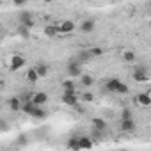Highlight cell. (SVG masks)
<instances>
[{
	"mask_svg": "<svg viewBox=\"0 0 151 151\" xmlns=\"http://www.w3.org/2000/svg\"><path fill=\"white\" fill-rule=\"evenodd\" d=\"M66 73H68V77H71V78H78L80 75H82V60L78 57L77 59H71L66 64Z\"/></svg>",
	"mask_w": 151,
	"mask_h": 151,
	"instance_id": "cell-2",
	"label": "cell"
},
{
	"mask_svg": "<svg viewBox=\"0 0 151 151\" xmlns=\"http://www.w3.org/2000/svg\"><path fill=\"white\" fill-rule=\"evenodd\" d=\"M13 4H14L16 7H25V6H27V0H13Z\"/></svg>",
	"mask_w": 151,
	"mask_h": 151,
	"instance_id": "cell-28",
	"label": "cell"
},
{
	"mask_svg": "<svg viewBox=\"0 0 151 151\" xmlns=\"http://www.w3.org/2000/svg\"><path fill=\"white\" fill-rule=\"evenodd\" d=\"M27 80H29L30 84H36V82L39 80V75H37V71H36L34 68L27 69Z\"/></svg>",
	"mask_w": 151,
	"mask_h": 151,
	"instance_id": "cell-19",
	"label": "cell"
},
{
	"mask_svg": "<svg viewBox=\"0 0 151 151\" xmlns=\"http://www.w3.org/2000/svg\"><path fill=\"white\" fill-rule=\"evenodd\" d=\"M75 29H77V25H75V22H71V20H64V22L57 23V30H59V34H62V36L75 32Z\"/></svg>",
	"mask_w": 151,
	"mask_h": 151,
	"instance_id": "cell-7",
	"label": "cell"
},
{
	"mask_svg": "<svg viewBox=\"0 0 151 151\" xmlns=\"http://www.w3.org/2000/svg\"><path fill=\"white\" fill-rule=\"evenodd\" d=\"M46 116H48V112H46L41 105H34V109H32V112H30V117H32V119L43 121V119H46Z\"/></svg>",
	"mask_w": 151,
	"mask_h": 151,
	"instance_id": "cell-11",
	"label": "cell"
},
{
	"mask_svg": "<svg viewBox=\"0 0 151 151\" xmlns=\"http://www.w3.org/2000/svg\"><path fill=\"white\" fill-rule=\"evenodd\" d=\"M123 60H124V62H135V60H137V55H135V52H132V50H128V52H123Z\"/></svg>",
	"mask_w": 151,
	"mask_h": 151,
	"instance_id": "cell-21",
	"label": "cell"
},
{
	"mask_svg": "<svg viewBox=\"0 0 151 151\" xmlns=\"http://www.w3.org/2000/svg\"><path fill=\"white\" fill-rule=\"evenodd\" d=\"M103 133H105V132H100V130L93 128V132H91V139H93V140H94V139L100 140V139H103Z\"/></svg>",
	"mask_w": 151,
	"mask_h": 151,
	"instance_id": "cell-25",
	"label": "cell"
},
{
	"mask_svg": "<svg viewBox=\"0 0 151 151\" xmlns=\"http://www.w3.org/2000/svg\"><path fill=\"white\" fill-rule=\"evenodd\" d=\"M0 84H2V75H0Z\"/></svg>",
	"mask_w": 151,
	"mask_h": 151,
	"instance_id": "cell-31",
	"label": "cell"
},
{
	"mask_svg": "<svg viewBox=\"0 0 151 151\" xmlns=\"http://www.w3.org/2000/svg\"><path fill=\"white\" fill-rule=\"evenodd\" d=\"M0 36H2V29H0Z\"/></svg>",
	"mask_w": 151,
	"mask_h": 151,
	"instance_id": "cell-33",
	"label": "cell"
},
{
	"mask_svg": "<svg viewBox=\"0 0 151 151\" xmlns=\"http://www.w3.org/2000/svg\"><path fill=\"white\" fill-rule=\"evenodd\" d=\"M18 36L23 37V39H30V29L20 23V25H18Z\"/></svg>",
	"mask_w": 151,
	"mask_h": 151,
	"instance_id": "cell-20",
	"label": "cell"
},
{
	"mask_svg": "<svg viewBox=\"0 0 151 151\" xmlns=\"http://www.w3.org/2000/svg\"><path fill=\"white\" fill-rule=\"evenodd\" d=\"M87 52H89L91 57H101V55H103V48H100V46H93V48L87 50Z\"/></svg>",
	"mask_w": 151,
	"mask_h": 151,
	"instance_id": "cell-24",
	"label": "cell"
},
{
	"mask_svg": "<svg viewBox=\"0 0 151 151\" xmlns=\"http://www.w3.org/2000/svg\"><path fill=\"white\" fill-rule=\"evenodd\" d=\"M93 128H96V130H100V132H107L109 124H107L105 119H101V117H94V119H93Z\"/></svg>",
	"mask_w": 151,
	"mask_h": 151,
	"instance_id": "cell-14",
	"label": "cell"
},
{
	"mask_svg": "<svg viewBox=\"0 0 151 151\" xmlns=\"http://www.w3.org/2000/svg\"><path fill=\"white\" fill-rule=\"evenodd\" d=\"M0 45H2V37H0Z\"/></svg>",
	"mask_w": 151,
	"mask_h": 151,
	"instance_id": "cell-32",
	"label": "cell"
},
{
	"mask_svg": "<svg viewBox=\"0 0 151 151\" xmlns=\"http://www.w3.org/2000/svg\"><path fill=\"white\" fill-rule=\"evenodd\" d=\"M133 80L139 82V84H146L149 80V73H147L146 66H135V69H133Z\"/></svg>",
	"mask_w": 151,
	"mask_h": 151,
	"instance_id": "cell-5",
	"label": "cell"
},
{
	"mask_svg": "<svg viewBox=\"0 0 151 151\" xmlns=\"http://www.w3.org/2000/svg\"><path fill=\"white\" fill-rule=\"evenodd\" d=\"M126 117H133L130 109H123V110H121V119H126Z\"/></svg>",
	"mask_w": 151,
	"mask_h": 151,
	"instance_id": "cell-27",
	"label": "cell"
},
{
	"mask_svg": "<svg viewBox=\"0 0 151 151\" xmlns=\"http://www.w3.org/2000/svg\"><path fill=\"white\" fill-rule=\"evenodd\" d=\"M94 146V140L91 139V137H78V147L82 149H89V147H93Z\"/></svg>",
	"mask_w": 151,
	"mask_h": 151,
	"instance_id": "cell-15",
	"label": "cell"
},
{
	"mask_svg": "<svg viewBox=\"0 0 151 151\" xmlns=\"http://www.w3.org/2000/svg\"><path fill=\"white\" fill-rule=\"evenodd\" d=\"M7 107H9L11 112H20V109H22V100H20V96H13V98H9Z\"/></svg>",
	"mask_w": 151,
	"mask_h": 151,
	"instance_id": "cell-13",
	"label": "cell"
},
{
	"mask_svg": "<svg viewBox=\"0 0 151 151\" xmlns=\"http://www.w3.org/2000/svg\"><path fill=\"white\" fill-rule=\"evenodd\" d=\"M30 100H32L34 105H41V107H43V105L48 101V94L43 93V91H37V93H32V98H30Z\"/></svg>",
	"mask_w": 151,
	"mask_h": 151,
	"instance_id": "cell-12",
	"label": "cell"
},
{
	"mask_svg": "<svg viewBox=\"0 0 151 151\" xmlns=\"http://www.w3.org/2000/svg\"><path fill=\"white\" fill-rule=\"evenodd\" d=\"M80 100H84V101H87V103H93V101H94V94H93L91 91H84V93L80 94Z\"/></svg>",
	"mask_w": 151,
	"mask_h": 151,
	"instance_id": "cell-22",
	"label": "cell"
},
{
	"mask_svg": "<svg viewBox=\"0 0 151 151\" xmlns=\"http://www.w3.org/2000/svg\"><path fill=\"white\" fill-rule=\"evenodd\" d=\"M94 29H96L94 18H86V20L80 23V30H82L84 34H91V32H94Z\"/></svg>",
	"mask_w": 151,
	"mask_h": 151,
	"instance_id": "cell-10",
	"label": "cell"
},
{
	"mask_svg": "<svg viewBox=\"0 0 151 151\" xmlns=\"http://www.w3.org/2000/svg\"><path fill=\"white\" fill-rule=\"evenodd\" d=\"M60 101L68 107H75L78 103V94H77V89H62V96H60Z\"/></svg>",
	"mask_w": 151,
	"mask_h": 151,
	"instance_id": "cell-3",
	"label": "cell"
},
{
	"mask_svg": "<svg viewBox=\"0 0 151 151\" xmlns=\"http://www.w3.org/2000/svg\"><path fill=\"white\" fill-rule=\"evenodd\" d=\"M43 2H46V4H52V2H53V0H43Z\"/></svg>",
	"mask_w": 151,
	"mask_h": 151,
	"instance_id": "cell-30",
	"label": "cell"
},
{
	"mask_svg": "<svg viewBox=\"0 0 151 151\" xmlns=\"http://www.w3.org/2000/svg\"><path fill=\"white\" fill-rule=\"evenodd\" d=\"M62 89H77L73 80H62Z\"/></svg>",
	"mask_w": 151,
	"mask_h": 151,
	"instance_id": "cell-26",
	"label": "cell"
},
{
	"mask_svg": "<svg viewBox=\"0 0 151 151\" xmlns=\"http://www.w3.org/2000/svg\"><path fill=\"white\" fill-rule=\"evenodd\" d=\"M105 89L109 93H114V94H128V86L124 82H121L119 78H107L105 80Z\"/></svg>",
	"mask_w": 151,
	"mask_h": 151,
	"instance_id": "cell-1",
	"label": "cell"
},
{
	"mask_svg": "<svg viewBox=\"0 0 151 151\" xmlns=\"http://www.w3.org/2000/svg\"><path fill=\"white\" fill-rule=\"evenodd\" d=\"M25 64H27V59H25L23 55H20V53H14V55H11V59H9V69H11V71H18V69H22Z\"/></svg>",
	"mask_w": 151,
	"mask_h": 151,
	"instance_id": "cell-6",
	"label": "cell"
},
{
	"mask_svg": "<svg viewBox=\"0 0 151 151\" xmlns=\"http://www.w3.org/2000/svg\"><path fill=\"white\" fill-rule=\"evenodd\" d=\"M78 78H80V84H82L84 87H93V86H94V78L91 77V75H86V73H82Z\"/></svg>",
	"mask_w": 151,
	"mask_h": 151,
	"instance_id": "cell-16",
	"label": "cell"
},
{
	"mask_svg": "<svg viewBox=\"0 0 151 151\" xmlns=\"http://www.w3.org/2000/svg\"><path fill=\"white\" fill-rule=\"evenodd\" d=\"M133 101H135L137 105H140V107H149V105H151V94H149V91L139 93V94L133 98Z\"/></svg>",
	"mask_w": 151,
	"mask_h": 151,
	"instance_id": "cell-9",
	"label": "cell"
},
{
	"mask_svg": "<svg viewBox=\"0 0 151 151\" xmlns=\"http://www.w3.org/2000/svg\"><path fill=\"white\" fill-rule=\"evenodd\" d=\"M135 128H137V124H135L133 117L121 119V123H119V130H121L123 133H132V132H135Z\"/></svg>",
	"mask_w": 151,
	"mask_h": 151,
	"instance_id": "cell-8",
	"label": "cell"
},
{
	"mask_svg": "<svg viewBox=\"0 0 151 151\" xmlns=\"http://www.w3.org/2000/svg\"><path fill=\"white\" fill-rule=\"evenodd\" d=\"M18 22H20L22 25H25V27H29V29H32V27L36 25V20H34V14H32L30 11H27V9H22V11L18 13Z\"/></svg>",
	"mask_w": 151,
	"mask_h": 151,
	"instance_id": "cell-4",
	"label": "cell"
},
{
	"mask_svg": "<svg viewBox=\"0 0 151 151\" xmlns=\"http://www.w3.org/2000/svg\"><path fill=\"white\" fill-rule=\"evenodd\" d=\"M45 36L46 37H57V36H60L59 30H57V23L55 25H46L45 27Z\"/></svg>",
	"mask_w": 151,
	"mask_h": 151,
	"instance_id": "cell-18",
	"label": "cell"
},
{
	"mask_svg": "<svg viewBox=\"0 0 151 151\" xmlns=\"http://www.w3.org/2000/svg\"><path fill=\"white\" fill-rule=\"evenodd\" d=\"M34 69L37 71V75H39V78H45L46 75H48V66H46L45 62H37V64L34 66Z\"/></svg>",
	"mask_w": 151,
	"mask_h": 151,
	"instance_id": "cell-17",
	"label": "cell"
},
{
	"mask_svg": "<svg viewBox=\"0 0 151 151\" xmlns=\"http://www.w3.org/2000/svg\"><path fill=\"white\" fill-rule=\"evenodd\" d=\"M66 147H71V149H80V147H78V137H71V139L66 142Z\"/></svg>",
	"mask_w": 151,
	"mask_h": 151,
	"instance_id": "cell-23",
	"label": "cell"
},
{
	"mask_svg": "<svg viewBox=\"0 0 151 151\" xmlns=\"http://www.w3.org/2000/svg\"><path fill=\"white\" fill-rule=\"evenodd\" d=\"M73 109H75V112H80V114H84V112H86V109H84V107H80L78 103H77V105H75Z\"/></svg>",
	"mask_w": 151,
	"mask_h": 151,
	"instance_id": "cell-29",
	"label": "cell"
}]
</instances>
